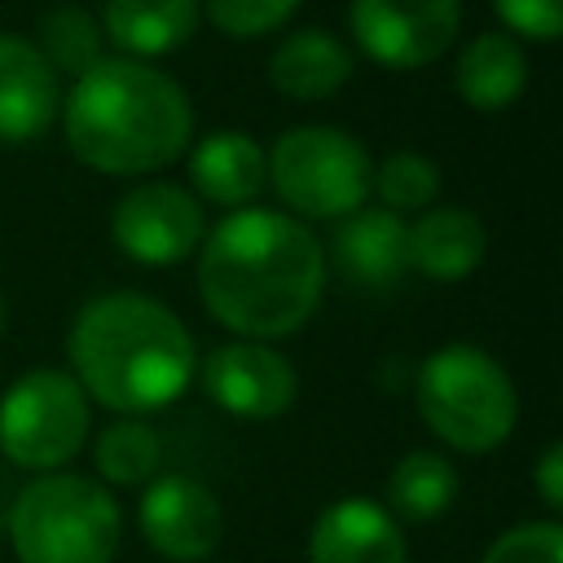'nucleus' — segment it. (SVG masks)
I'll use <instances>...</instances> for the list:
<instances>
[{
	"label": "nucleus",
	"instance_id": "obj_1",
	"mask_svg": "<svg viewBox=\"0 0 563 563\" xmlns=\"http://www.w3.org/2000/svg\"><path fill=\"white\" fill-rule=\"evenodd\" d=\"M325 286L317 233L268 207L229 211L198 251V295L207 312L242 339H286L308 325Z\"/></svg>",
	"mask_w": 563,
	"mask_h": 563
},
{
	"label": "nucleus",
	"instance_id": "obj_2",
	"mask_svg": "<svg viewBox=\"0 0 563 563\" xmlns=\"http://www.w3.org/2000/svg\"><path fill=\"white\" fill-rule=\"evenodd\" d=\"M66 352L84 396L123 418L167 409L198 374L185 321L136 290L88 299L75 312Z\"/></svg>",
	"mask_w": 563,
	"mask_h": 563
},
{
	"label": "nucleus",
	"instance_id": "obj_3",
	"mask_svg": "<svg viewBox=\"0 0 563 563\" xmlns=\"http://www.w3.org/2000/svg\"><path fill=\"white\" fill-rule=\"evenodd\" d=\"M70 154L106 176H145L176 163L194 136L185 88L150 62L101 57L62 106Z\"/></svg>",
	"mask_w": 563,
	"mask_h": 563
},
{
	"label": "nucleus",
	"instance_id": "obj_4",
	"mask_svg": "<svg viewBox=\"0 0 563 563\" xmlns=\"http://www.w3.org/2000/svg\"><path fill=\"white\" fill-rule=\"evenodd\" d=\"M4 528L18 563H110L123 519L101 479L48 471L22 484Z\"/></svg>",
	"mask_w": 563,
	"mask_h": 563
},
{
	"label": "nucleus",
	"instance_id": "obj_5",
	"mask_svg": "<svg viewBox=\"0 0 563 563\" xmlns=\"http://www.w3.org/2000/svg\"><path fill=\"white\" fill-rule=\"evenodd\" d=\"M422 422L457 453H488L510 440L519 418V396L501 361L484 347L449 343L435 347L413 378Z\"/></svg>",
	"mask_w": 563,
	"mask_h": 563
},
{
	"label": "nucleus",
	"instance_id": "obj_6",
	"mask_svg": "<svg viewBox=\"0 0 563 563\" xmlns=\"http://www.w3.org/2000/svg\"><path fill=\"white\" fill-rule=\"evenodd\" d=\"M264 158H268V185L277 189V198L308 220L352 216L374 185L369 150L352 132L325 128V123H303L282 132L273 150H264Z\"/></svg>",
	"mask_w": 563,
	"mask_h": 563
},
{
	"label": "nucleus",
	"instance_id": "obj_7",
	"mask_svg": "<svg viewBox=\"0 0 563 563\" xmlns=\"http://www.w3.org/2000/svg\"><path fill=\"white\" fill-rule=\"evenodd\" d=\"M88 396L66 369H26L0 396V453L26 471L66 466L88 440Z\"/></svg>",
	"mask_w": 563,
	"mask_h": 563
},
{
	"label": "nucleus",
	"instance_id": "obj_8",
	"mask_svg": "<svg viewBox=\"0 0 563 563\" xmlns=\"http://www.w3.org/2000/svg\"><path fill=\"white\" fill-rule=\"evenodd\" d=\"M356 48L387 66L413 70L440 62L462 31V0H352L347 4Z\"/></svg>",
	"mask_w": 563,
	"mask_h": 563
},
{
	"label": "nucleus",
	"instance_id": "obj_9",
	"mask_svg": "<svg viewBox=\"0 0 563 563\" xmlns=\"http://www.w3.org/2000/svg\"><path fill=\"white\" fill-rule=\"evenodd\" d=\"M110 233H114V246L128 260H136L145 268H167V264H176V260H185L189 251L202 246L207 211L189 189L154 180V185L128 189L114 202Z\"/></svg>",
	"mask_w": 563,
	"mask_h": 563
},
{
	"label": "nucleus",
	"instance_id": "obj_10",
	"mask_svg": "<svg viewBox=\"0 0 563 563\" xmlns=\"http://www.w3.org/2000/svg\"><path fill=\"white\" fill-rule=\"evenodd\" d=\"M202 391L211 396V405H220L224 413L233 418H246V422H264V418H277L295 405L299 396V378H295V365L260 343V339H233V343H220L207 361H202Z\"/></svg>",
	"mask_w": 563,
	"mask_h": 563
},
{
	"label": "nucleus",
	"instance_id": "obj_11",
	"mask_svg": "<svg viewBox=\"0 0 563 563\" xmlns=\"http://www.w3.org/2000/svg\"><path fill=\"white\" fill-rule=\"evenodd\" d=\"M136 523H141V537L150 541V550L172 563L207 559L224 532L216 493L189 475H154L141 493Z\"/></svg>",
	"mask_w": 563,
	"mask_h": 563
},
{
	"label": "nucleus",
	"instance_id": "obj_12",
	"mask_svg": "<svg viewBox=\"0 0 563 563\" xmlns=\"http://www.w3.org/2000/svg\"><path fill=\"white\" fill-rule=\"evenodd\" d=\"M308 563H409V550L387 506L369 497H339L308 532Z\"/></svg>",
	"mask_w": 563,
	"mask_h": 563
},
{
	"label": "nucleus",
	"instance_id": "obj_13",
	"mask_svg": "<svg viewBox=\"0 0 563 563\" xmlns=\"http://www.w3.org/2000/svg\"><path fill=\"white\" fill-rule=\"evenodd\" d=\"M334 268L361 290H391L409 273V224L387 207H356L330 242Z\"/></svg>",
	"mask_w": 563,
	"mask_h": 563
},
{
	"label": "nucleus",
	"instance_id": "obj_14",
	"mask_svg": "<svg viewBox=\"0 0 563 563\" xmlns=\"http://www.w3.org/2000/svg\"><path fill=\"white\" fill-rule=\"evenodd\" d=\"M57 110L62 84L35 40L0 31V141L18 145L40 136L57 119Z\"/></svg>",
	"mask_w": 563,
	"mask_h": 563
},
{
	"label": "nucleus",
	"instance_id": "obj_15",
	"mask_svg": "<svg viewBox=\"0 0 563 563\" xmlns=\"http://www.w3.org/2000/svg\"><path fill=\"white\" fill-rule=\"evenodd\" d=\"M189 180L198 189V202L242 211L268 185V158L246 132H211L189 154Z\"/></svg>",
	"mask_w": 563,
	"mask_h": 563
},
{
	"label": "nucleus",
	"instance_id": "obj_16",
	"mask_svg": "<svg viewBox=\"0 0 563 563\" xmlns=\"http://www.w3.org/2000/svg\"><path fill=\"white\" fill-rule=\"evenodd\" d=\"M488 229L466 207H431L409 224V268L431 282H462L484 264Z\"/></svg>",
	"mask_w": 563,
	"mask_h": 563
},
{
	"label": "nucleus",
	"instance_id": "obj_17",
	"mask_svg": "<svg viewBox=\"0 0 563 563\" xmlns=\"http://www.w3.org/2000/svg\"><path fill=\"white\" fill-rule=\"evenodd\" d=\"M202 4L198 0H106L101 35L136 62L163 57L180 48L198 31Z\"/></svg>",
	"mask_w": 563,
	"mask_h": 563
},
{
	"label": "nucleus",
	"instance_id": "obj_18",
	"mask_svg": "<svg viewBox=\"0 0 563 563\" xmlns=\"http://www.w3.org/2000/svg\"><path fill=\"white\" fill-rule=\"evenodd\" d=\"M352 75V48L330 31H295L268 57V79L282 97L295 101H325Z\"/></svg>",
	"mask_w": 563,
	"mask_h": 563
},
{
	"label": "nucleus",
	"instance_id": "obj_19",
	"mask_svg": "<svg viewBox=\"0 0 563 563\" xmlns=\"http://www.w3.org/2000/svg\"><path fill=\"white\" fill-rule=\"evenodd\" d=\"M523 84H528V57H523V44L506 31H484L457 53L453 88L471 110H484V114L506 110L510 101H519Z\"/></svg>",
	"mask_w": 563,
	"mask_h": 563
},
{
	"label": "nucleus",
	"instance_id": "obj_20",
	"mask_svg": "<svg viewBox=\"0 0 563 563\" xmlns=\"http://www.w3.org/2000/svg\"><path fill=\"white\" fill-rule=\"evenodd\" d=\"M457 497V471L444 453L435 449H413L405 453L391 475H387V506L391 519H409V523H431L440 519Z\"/></svg>",
	"mask_w": 563,
	"mask_h": 563
},
{
	"label": "nucleus",
	"instance_id": "obj_21",
	"mask_svg": "<svg viewBox=\"0 0 563 563\" xmlns=\"http://www.w3.org/2000/svg\"><path fill=\"white\" fill-rule=\"evenodd\" d=\"M92 462L101 471V484H150L158 475V462H163V444H158V431L141 418H119L110 422L97 444H92Z\"/></svg>",
	"mask_w": 563,
	"mask_h": 563
},
{
	"label": "nucleus",
	"instance_id": "obj_22",
	"mask_svg": "<svg viewBox=\"0 0 563 563\" xmlns=\"http://www.w3.org/2000/svg\"><path fill=\"white\" fill-rule=\"evenodd\" d=\"M101 22L88 13V9H79V4H53L44 18H40V40H35V48L44 53V62L53 66V70H66V75H84V70H92L106 53H101Z\"/></svg>",
	"mask_w": 563,
	"mask_h": 563
},
{
	"label": "nucleus",
	"instance_id": "obj_23",
	"mask_svg": "<svg viewBox=\"0 0 563 563\" xmlns=\"http://www.w3.org/2000/svg\"><path fill=\"white\" fill-rule=\"evenodd\" d=\"M369 194H378L383 207L396 211V216L400 211H422L440 194V167L418 150H396L374 167Z\"/></svg>",
	"mask_w": 563,
	"mask_h": 563
},
{
	"label": "nucleus",
	"instance_id": "obj_24",
	"mask_svg": "<svg viewBox=\"0 0 563 563\" xmlns=\"http://www.w3.org/2000/svg\"><path fill=\"white\" fill-rule=\"evenodd\" d=\"M198 4L224 35H238V40L268 35L299 9V0H198Z\"/></svg>",
	"mask_w": 563,
	"mask_h": 563
},
{
	"label": "nucleus",
	"instance_id": "obj_25",
	"mask_svg": "<svg viewBox=\"0 0 563 563\" xmlns=\"http://www.w3.org/2000/svg\"><path fill=\"white\" fill-rule=\"evenodd\" d=\"M479 563H563V528L554 519L519 523L501 532Z\"/></svg>",
	"mask_w": 563,
	"mask_h": 563
},
{
	"label": "nucleus",
	"instance_id": "obj_26",
	"mask_svg": "<svg viewBox=\"0 0 563 563\" xmlns=\"http://www.w3.org/2000/svg\"><path fill=\"white\" fill-rule=\"evenodd\" d=\"M497 18L528 40H554L563 31V0H493Z\"/></svg>",
	"mask_w": 563,
	"mask_h": 563
},
{
	"label": "nucleus",
	"instance_id": "obj_27",
	"mask_svg": "<svg viewBox=\"0 0 563 563\" xmlns=\"http://www.w3.org/2000/svg\"><path fill=\"white\" fill-rule=\"evenodd\" d=\"M537 493L550 510L563 506V444H550L537 462Z\"/></svg>",
	"mask_w": 563,
	"mask_h": 563
},
{
	"label": "nucleus",
	"instance_id": "obj_28",
	"mask_svg": "<svg viewBox=\"0 0 563 563\" xmlns=\"http://www.w3.org/2000/svg\"><path fill=\"white\" fill-rule=\"evenodd\" d=\"M0 330H4V299H0Z\"/></svg>",
	"mask_w": 563,
	"mask_h": 563
}]
</instances>
